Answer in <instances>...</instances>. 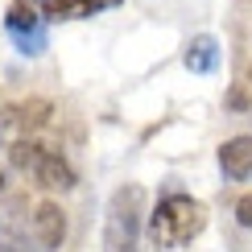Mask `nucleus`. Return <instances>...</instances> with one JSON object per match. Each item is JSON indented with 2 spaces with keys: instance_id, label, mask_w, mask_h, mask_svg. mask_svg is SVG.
<instances>
[{
  "instance_id": "nucleus-1",
  "label": "nucleus",
  "mask_w": 252,
  "mask_h": 252,
  "mask_svg": "<svg viewBox=\"0 0 252 252\" xmlns=\"http://www.w3.org/2000/svg\"><path fill=\"white\" fill-rule=\"evenodd\" d=\"M207 227L203 203L190 194H170L157 203V211L149 215V240L157 248H182Z\"/></svg>"
},
{
  "instance_id": "nucleus-2",
  "label": "nucleus",
  "mask_w": 252,
  "mask_h": 252,
  "mask_svg": "<svg viewBox=\"0 0 252 252\" xmlns=\"http://www.w3.org/2000/svg\"><path fill=\"white\" fill-rule=\"evenodd\" d=\"M141 223H145V190L141 186H120L108 198L103 252H141Z\"/></svg>"
},
{
  "instance_id": "nucleus-3",
  "label": "nucleus",
  "mask_w": 252,
  "mask_h": 252,
  "mask_svg": "<svg viewBox=\"0 0 252 252\" xmlns=\"http://www.w3.org/2000/svg\"><path fill=\"white\" fill-rule=\"evenodd\" d=\"M4 29H8V37L17 41V50H21V54H29V58H33V54H41V50H46V25H41V17L25 4V0H17V4L8 8Z\"/></svg>"
},
{
  "instance_id": "nucleus-4",
  "label": "nucleus",
  "mask_w": 252,
  "mask_h": 252,
  "mask_svg": "<svg viewBox=\"0 0 252 252\" xmlns=\"http://www.w3.org/2000/svg\"><path fill=\"white\" fill-rule=\"evenodd\" d=\"M33 236L41 248H62V240H66V211L58 203H41L33 211Z\"/></svg>"
},
{
  "instance_id": "nucleus-5",
  "label": "nucleus",
  "mask_w": 252,
  "mask_h": 252,
  "mask_svg": "<svg viewBox=\"0 0 252 252\" xmlns=\"http://www.w3.org/2000/svg\"><path fill=\"white\" fill-rule=\"evenodd\" d=\"M120 4V0H41V17L50 21H83V17H95L103 8Z\"/></svg>"
},
{
  "instance_id": "nucleus-6",
  "label": "nucleus",
  "mask_w": 252,
  "mask_h": 252,
  "mask_svg": "<svg viewBox=\"0 0 252 252\" xmlns=\"http://www.w3.org/2000/svg\"><path fill=\"white\" fill-rule=\"evenodd\" d=\"M219 170L236 182L252 174V136H232V141L219 145Z\"/></svg>"
},
{
  "instance_id": "nucleus-7",
  "label": "nucleus",
  "mask_w": 252,
  "mask_h": 252,
  "mask_svg": "<svg viewBox=\"0 0 252 252\" xmlns=\"http://www.w3.org/2000/svg\"><path fill=\"white\" fill-rule=\"evenodd\" d=\"M33 178L41 186H58V190H70V186H75V170H70L66 161H62L58 153H41V161H37V170H33Z\"/></svg>"
},
{
  "instance_id": "nucleus-8",
  "label": "nucleus",
  "mask_w": 252,
  "mask_h": 252,
  "mask_svg": "<svg viewBox=\"0 0 252 252\" xmlns=\"http://www.w3.org/2000/svg\"><path fill=\"white\" fill-rule=\"evenodd\" d=\"M186 66H190L194 75H211V70L219 66V41L211 33L194 37L190 46H186Z\"/></svg>"
},
{
  "instance_id": "nucleus-9",
  "label": "nucleus",
  "mask_w": 252,
  "mask_h": 252,
  "mask_svg": "<svg viewBox=\"0 0 252 252\" xmlns=\"http://www.w3.org/2000/svg\"><path fill=\"white\" fill-rule=\"evenodd\" d=\"M46 116H50V103L46 99H25V103H13V108L4 112V120L13 124V128H37V124H46Z\"/></svg>"
},
{
  "instance_id": "nucleus-10",
  "label": "nucleus",
  "mask_w": 252,
  "mask_h": 252,
  "mask_svg": "<svg viewBox=\"0 0 252 252\" xmlns=\"http://www.w3.org/2000/svg\"><path fill=\"white\" fill-rule=\"evenodd\" d=\"M41 153H46V149H41L37 141H13V145H8V161H13L17 170H29V174L37 170Z\"/></svg>"
},
{
  "instance_id": "nucleus-11",
  "label": "nucleus",
  "mask_w": 252,
  "mask_h": 252,
  "mask_svg": "<svg viewBox=\"0 0 252 252\" xmlns=\"http://www.w3.org/2000/svg\"><path fill=\"white\" fill-rule=\"evenodd\" d=\"M236 219H240V227H252V194H244L236 203Z\"/></svg>"
},
{
  "instance_id": "nucleus-12",
  "label": "nucleus",
  "mask_w": 252,
  "mask_h": 252,
  "mask_svg": "<svg viewBox=\"0 0 252 252\" xmlns=\"http://www.w3.org/2000/svg\"><path fill=\"white\" fill-rule=\"evenodd\" d=\"M0 186H4V174H0Z\"/></svg>"
}]
</instances>
